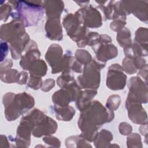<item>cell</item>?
Wrapping results in <instances>:
<instances>
[{"label": "cell", "mask_w": 148, "mask_h": 148, "mask_svg": "<svg viewBox=\"0 0 148 148\" xmlns=\"http://www.w3.org/2000/svg\"><path fill=\"white\" fill-rule=\"evenodd\" d=\"M12 3L16 13H12L11 16L13 18L23 20L26 26L34 25L38 24L44 13L42 1L28 2L25 1H9Z\"/></svg>", "instance_id": "obj_1"}, {"label": "cell", "mask_w": 148, "mask_h": 148, "mask_svg": "<svg viewBox=\"0 0 148 148\" xmlns=\"http://www.w3.org/2000/svg\"><path fill=\"white\" fill-rule=\"evenodd\" d=\"M3 103L6 118L8 121H13L20 114L32 108L34 101L32 97L25 93L15 95L8 92L3 95Z\"/></svg>", "instance_id": "obj_2"}, {"label": "cell", "mask_w": 148, "mask_h": 148, "mask_svg": "<svg viewBox=\"0 0 148 148\" xmlns=\"http://www.w3.org/2000/svg\"><path fill=\"white\" fill-rule=\"evenodd\" d=\"M23 22L17 18L6 24H3L1 27V38L2 40L13 43L23 36H24V29L23 28Z\"/></svg>", "instance_id": "obj_3"}, {"label": "cell", "mask_w": 148, "mask_h": 148, "mask_svg": "<svg viewBox=\"0 0 148 148\" xmlns=\"http://www.w3.org/2000/svg\"><path fill=\"white\" fill-rule=\"evenodd\" d=\"M100 64L94 61L86 65L84 68V73L78 77L79 83L84 88H97L99 84V69Z\"/></svg>", "instance_id": "obj_4"}, {"label": "cell", "mask_w": 148, "mask_h": 148, "mask_svg": "<svg viewBox=\"0 0 148 148\" xmlns=\"http://www.w3.org/2000/svg\"><path fill=\"white\" fill-rule=\"evenodd\" d=\"M119 64H113L109 69L107 85L112 90L123 89L125 84L126 76L121 72Z\"/></svg>", "instance_id": "obj_5"}, {"label": "cell", "mask_w": 148, "mask_h": 148, "mask_svg": "<svg viewBox=\"0 0 148 148\" xmlns=\"http://www.w3.org/2000/svg\"><path fill=\"white\" fill-rule=\"evenodd\" d=\"M78 11L84 25L91 28H96L101 25V14L96 9L90 6L81 9Z\"/></svg>", "instance_id": "obj_6"}, {"label": "cell", "mask_w": 148, "mask_h": 148, "mask_svg": "<svg viewBox=\"0 0 148 148\" xmlns=\"http://www.w3.org/2000/svg\"><path fill=\"white\" fill-rule=\"evenodd\" d=\"M43 8L50 18H59L64 9L62 1H46L43 2Z\"/></svg>", "instance_id": "obj_7"}, {"label": "cell", "mask_w": 148, "mask_h": 148, "mask_svg": "<svg viewBox=\"0 0 148 148\" xmlns=\"http://www.w3.org/2000/svg\"><path fill=\"white\" fill-rule=\"evenodd\" d=\"M47 36L51 39L60 40L62 39V29L60 24L59 18H50L47 20L46 27Z\"/></svg>", "instance_id": "obj_8"}, {"label": "cell", "mask_w": 148, "mask_h": 148, "mask_svg": "<svg viewBox=\"0 0 148 148\" xmlns=\"http://www.w3.org/2000/svg\"><path fill=\"white\" fill-rule=\"evenodd\" d=\"M117 50L112 45L103 46V47L98 46L97 52V58L101 61H108L110 58H114L117 56Z\"/></svg>", "instance_id": "obj_9"}, {"label": "cell", "mask_w": 148, "mask_h": 148, "mask_svg": "<svg viewBox=\"0 0 148 148\" xmlns=\"http://www.w3.org/2000/svg\"><path fill=\"white\" fill-rule=\"evenodd\" d=\"M62 50L60 46L57 44H54L50 46L47 53L46 54V59L51 66H56L58 60L62 56Z\"/></svg>", "instance_id": "obj_10"}, {"label": "cell", "mask_w": 148, "mask_h": 148, "mask_svg": "<svg viewBox=\"0 0 148 148\" xmlns=\"http://www.w3.org/2000/svg\"><path fill=\"white\" fill-rule=\"evenodd\" d=\"M31 68H29L31 76L39 77L43 76L47 72V66L43 61H34L32 65H30Z\"/></svg>", "instance_id": "obj_11"}, {"label": "cell", "mask_w": 148, "mask_h": 148, "mask_svg": "<svg viewBox=\"0 0 148 148\" xmlns=\"http://www.w3.org/2000/svg\"><path fill=\"white\" fill-rule=\"evenodd\" d=\"M39 56L40 53L38 50H36V49H33L31 51H29L21 59V61L20 62L21 66L24 69L28 70L30 65L33 62V61H35L34 60L39 58Z\"/></svg>", "instance_id": "obj_12"}, {"label": "cell", "mask_w": 148, "mask_h": 148, "mask_svg": "<svg viewBox=\"0 0 148 148\" xmlns=\"http://www.w3.org/2000/svg\"><path fill=\"white\" fill-rule=\"evenodd\" d=\"M20 74L15 69H6L1 71V79L5 83L18 82Z\"/></svg>", "instance_id": "obj_13"}, {"label": "cell", "mask_w": 148, "mask_h": 148, "mask_svg": "<svg viewBox=\"0 0 148 148\" xmlns=\"http://www.w3.org/2000/svg\"><path fill=\"white\" fill-rule=\"evenodd\" d=\"M56 116L58 119L64 121L70 120L75 114V110L70 106H65V112H62L61 108H56Z\"/></svg>", "instance_id": "obj_14"}, {"label": "cell", "mask_w": 148, "mask_h": 148, "mask_svg": "<svg viewBox=\"0 0 148 148\" xmlns=\"http://www.w3.org/2000/svg\"><path fill=\"white\" fill-rule=\"evenodd\" d=\"M117 40L122 47L129 46L130 44V32L127 29H123L117 35Z\"/></svg>", "instance_id": "obj_15"}, {"label": "cell", "mask_w": 148, "mask_h": 148, "mask_svg": "<svg viewBox=\"0 0 148 148\" xmlns=\"http://www.w3.org/2000/svg\"><path fill=\"white\" fill-rule=\"evenodd\" d=\"M1 20L5 21L7 20L12 11V6L8 3H1Z\"/></svg>", "instance_id": "obj_16"}, {"label": "cell", "mask_w": 148, "mask_h": 148, "mask_svg": "<svg viewBox=\"0 0 148 148\" xmlns=\"http://www.w3.org/2000/svg\"><path fill=\"white\" fill-rule=\"evenodd\" d=\"M119 97L118 95H112V97H110V98L108 99V102H107V106L112 110L116 109L120 104L119 102H114V101L116 100V99Z\"/></svg>", "instance_id": "obj_17"}, {"label": "cell", "mask_w": 148, "mask_h": 148, "mask_svg": "<svg viewBox=\"0 0 148 148\" xmlns=\"http://www.w3.org/2000/svg\"><path fill=\"white\" fill-rule=\"evenodd\" d=\"M54 85V81L52 79H48L43 82V86H41V88L43 91H47L51 89Z\"/></svg>", "instance_id": "obj_18"}, {"label": "cell", "mask_w": 148, "mask_h": 148, "mask_svg": "<svg viewBox=\"0 0 148 148\" xmlns=\"http://www.w3.org/2000/svg\"><path fill=\"white\" fill-rule=\"evenodd\" d=\"M124 19H121V20L119 19L112 23V24H110V27L114 31H117L120 29V28L121 29V27H122L124 25V24H125V22H124Z\"/></svg>", "instance_id": "obj_19"}, {"label": "cell", "mask_w": 148, "mask_h": 148, "mask_svg": "<svg viewBox=\"0 0 148 148\" xmlns=\"http://www.w3.org/2000/svg\"><path fill=\"white\" fill-rule=\"evenodd\" d=\"M1 61L2 62L3 61L4 57H5V56L8 53V46L6 42L1 41Z\"/></svg>", "instance_id": "obj_20"}, {"label": "cell", "mask_w": 148, "mask_h": 148, "mask_svg": "<svg viewBox=\"0 0 148 148\" xmlns=\"http://www.w3.org/2000/svg\"><path fill=\"white\" fill-rule=\"evenodd\" d=\"M12 65V62L10 61V60H6V61L5 62H1V71L6 70L7 68L11 67Z\"/></svg>", "instance_id": "obj_21"}]
</instances>
